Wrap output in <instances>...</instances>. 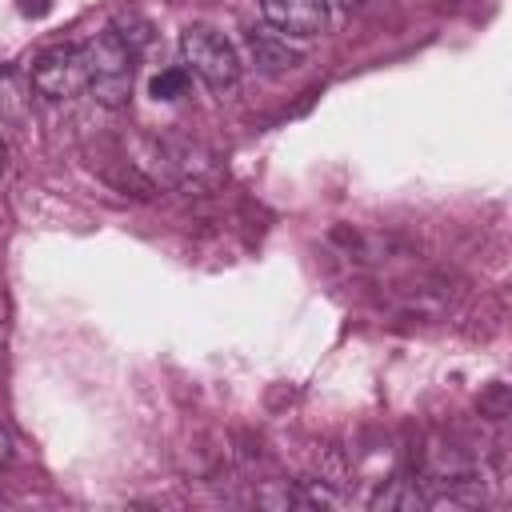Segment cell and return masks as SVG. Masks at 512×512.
Wrapping results in <instances>:
<instances>
[{"label":"cell","instance_id":"ba28073f","mask_svg":"<svg viewBox=\"0 0 512 512\" xmlns=\"http://www.w3.org/2000/svg\"><path fill=\"white\" fill-rule=\"evenodd\" d=\"M12 460V436H8V428L0 424V468Z\"/></svg>","mask_w":512,"mask_h":512},{"label":"cell","instance_id":"9c48e42d","mask_svg":"<svg viewBox=\"0 0 512 512\" xmlns=\"http://www.w3.org/2000/svg\"><path fill=\"white\" fill-rule=\"evenodd\" d=\"M328 8H340V12H360L368 0H324Z\"/></svg>","mask_w":512,"mask_h":512},{"label":"cell","instance_id":"7a4b0ae2","mask_svg":"<svg viewBox=\"0 0 512 512\" xmlns=\"http://www.w3.org/2000/svg\"><path fill=\"white\" fill-rule=\"evenodd\" d=\"M180 56L192 76H200L212 92H228L240 80V56L232 40L208 24H192L180 32Z\"/></svg>","mask_w":512,"mask_h":512},{"label":"cell","instance_id":"277c9868","mask_svg":"<svg viewBox=\"0 0 512 512\" xmlns=\"http://www.w3.org/2000/svg\"><path fill=\"white\" fill-rule=\"evenodd\" d=\"M260 16L284 40H312L328 28L324 0H260Z\"/></svg>","mask_w":512,"mask_h":512},{"label":"cell","instance_id":"30bf717a","mask_svg":"<svg viewBox=\"0 0 512 512\" xmlns=\"http://www.w3.org/2000/svg\"><path fill=\"white\" fill-rule=\"evenodd\" d=\"M0 176H4V140H0Z\"/></svg>","mask_w":512,"mask_h":512},{"label":"cell","instance_id":"5b68a950","mask_svg":"<svg viewBox=\"0 0 512 512\" xmlns=\"http://www.w3.org/2000/svg\"><path fill=\"white\" fill-rule=\"evenodd\" d=\"M244 48H248L252 68H260L264 76H280V72H292L300 64V52L272 28H248Z\"/></svg>","mask_w":512,"mask_h":512},{"label":"cell","instance_id":"8992f818","mask_svg":"<svg viewBox=\"0 0 512 512\" xmlns=\"http://www.w3.org/2000/svg\"><path fill=\"white\" fill-rule=\"evenodd\" d=\"M28 92H32V84H24L12 64H0V128H24L28 124V116H32Z\"/></svg>","mask_w":512,"mask_h":512},{"label":"cell","instance_id":"6da1fadb","mask_svg":"<svg viewBox=\"0 0 512 512\" xmlns=\"http://www.w3.org/2000/svg\"><path fill=\"white\" fill-rule=\"evenodd\" d=\"M84 48V68H88V92L100 108H124L132 100V80H136V60L140 52L128 48V40L116 28L96 32Z\"/></svg>","mask_w":512,"mask_h":512},{"label":"cell","instance_id":"3957f363","mask_svg":"<svg viewBox=\"0 0 512 512\" xmlns=\"http://www.w3.org/2000/svg\"><path fill=\"white\" fill-rule=\"evenodd\" d=\"M28 84L44 100H72L80 88H88L84 48L80 44H48L28 64Z\"/></svg>","mask_w":512,"mask_h":512},{"label":"cell","instance_id":"52a82bcc","mask_svg":"<svg viewBox=\"0 0 512 512\" xmlns=\"http://www.w3.org/2000/svg\"><path fill=\"white\" fill-rule=\"evenodd\" d=\"M188 84H192V72L184 64H172L148 80V92H152V100H180L188 92Z\"/></svg>","mask_w":512,"mask_h":512}]
</instances>
